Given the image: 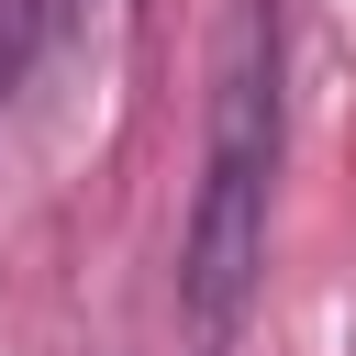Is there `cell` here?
<instances>
[{
  "instance_id": "cell-1",
  "label": "cell",
  "mask_w": 356,
  "mask_h": 356,
  "mask_svg": "<svg viewBox=\"0 0 356 356\" xmlns=\"http://www.w3.org/2000/svg\"><path fill=\"white\" fill-rule=\"evenodd\" d=\"M278 0H245L211 67V122H200V189L178 222V323L200 356H222L267 289V211H278Z\"/></svg>"
},
{
  "instance_id": "cell-2",
  "label": "cell",
  "mask_w": 356,
  "mask_h": 356,
  "mask_svg": "<svg viewBox=\"0 0 356 356\" xmlns=\"http://www.w3.org/2000/svg\"><path fill=\"white\" fill-rule=\"evenodd\" d=\"M33 22H44V0H0V78L22 67V33H33Z\"/></svg>"
}]
</instances>
